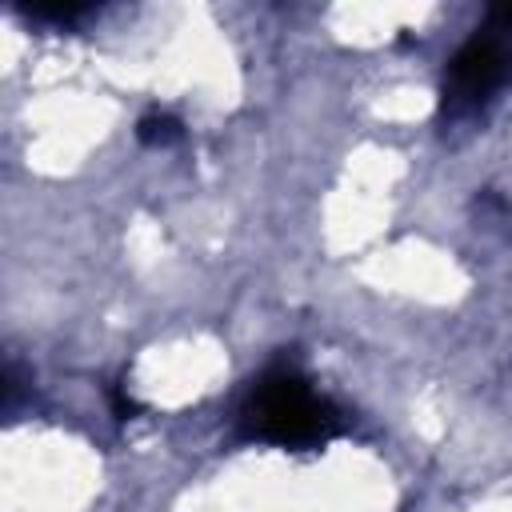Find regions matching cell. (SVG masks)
<instances>
[{"label":"cell","mask_w":512,"mask_h":512,"mask_svg":"<svg viewBox=\"0 0 512 512\" xmlns=\"http://www.w3.org/2000/svg\"><path fill=\"white\" fill-rule=\"evenodd\" d=\"M244 424L256 440L280 448H316L340 428L336 408L292 368H272L256 380L244 404Z\"/></svg>","instance_id":"obj_1"},{"label":"cell","mask_w":512,"mask_h":512,"mask_svg":"<svg viewBox=\"0 0 512 512\" xmlns=\"http://www.w3.org/2000/svg\"><path fill=\"white\" fill-rule=\"evenodd\" d=\"M508 76H512V36L492 28L484 36L476 32L444 72V108L452 112L480 108L496 88H504Z\"/></svg>","instance_id":"obj_2"},{"label":"cell","mask_w":512,"mask_h":512,"mask_svg":"<svg viewBox=\"0 0 512 512\" xmlns=\"http://www.w3.org/2000/svg\"><path fill=\"white\" fill-rule=\"evenodd\" d=\"M180 120L176 116H168V112H148L140 124H136V136L148 144V148H168V144H176L180 140Z\"/></svg>","instance_id":"obj_3"},{"label":"cell","mask_w":512,"mask_h":512,"mask_svg":"<svg viewBox=\"0 0 512 512\" xmlns=\"http://www.w3.org/2000/svg\"><path fill=\"white\" fill-rule=\"evenodd\" d=\"M32 20H40V24H72V20H80V16H88L92 12V4H32V8H24Z\"/></svg>","instance_id":"obj_4"},{"label":"cell","mask_w":512,"mask_h":512,"mask_svg":"<svg viewBox=\"0 0 512 512\" xmlns=\"http://www.w3.org/2000/svg\"><path fill=\"white\" fill-rule=\"evenodd\" d=\"M488 28L512 36V4H492L488 8Z\"/></svg>","instance_id":"obj_5"},{"label":"cell","mask_w":512,"mask_h":512,"mask_svg":"<svg viewBox=\"0 0 512 512\" xmlns=\"http://www.w3.org/2000/svg\"><path fill=\"white\" fill-rule=\"evenodd\" d=\"M112 408H116V416L124 420V416H132V412H136V400H132V396H124V392H116V396H112Z\"/></svg>","instance_id":"obj_6"}]
</instances>
